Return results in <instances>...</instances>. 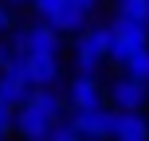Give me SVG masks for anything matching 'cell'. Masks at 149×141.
Masks as SVG:
<instances>
[{
    "label": "cell",
    "instance_id": "30bf717a",
    "mask_svg": "<svg viewBox=\"0 0 149 141\" xmlns=\"http://www.w3.org/2000/svg\"><path fill=\"white\" fill-rule=\"evenodd\" d=\"M86 16H90L86 8H79L74 0H63V4L47 16V24L59 28V31H82V28H86Z\"/></svg>",
    "mask_w": 149,
    "mask_h": 141
},
{
    "label": "cell",
    "instance_id": "4fadbf2b",
    "mask_svg": "<svg viewBox=\"0 0 149 141\" xmlns=\"http://www.w3.org/2000/svg\"><path fill=\"white\" fill-rule=\"evenodd\" d=\"M47 137H55V141H79L82 133H79V122H74L71 114H67V122H55V126H51V133H47Z\"/></svg>",
    "mask_w": 149,
    "mask_h": 141
},
{
    "label": "cell",
    "instance_id": "3957f363",
    "mask_svg": "<svg viewBox=\"0 0 149 141\" xmlns=\"http://www.w3.org/2000/svg\"><path fill=\"white\" fill-rule=\"evenodd\" d=\"M59 35H63V31L43 20V24H31V28L16 31L12 47H16V51H59Z\"/></svg>",
    "mask_w": 149,
    "mask_h": 141
},
{
    "label": "cell",
    "instance_id": "ba28073f",
    "mask_svg": "<svg viewBox=\"0 0 149 141\" xmlns=\"http://www.w3.org/2000/svg\"><path fill=\"white\" fill-rule=\"evenodd\" d=\"M24 55H28V71L36 86L59 82V51H24Z\"/></svg>",
    "mask_w": 149,
    "mask_h": 141
},
{
    "label": "cell",
    "instance_id": "7a4b0ae2",
    "mask_svg": "<svg viewBox=\"0 0 149 141\" xmlns=\"http://www.w3.org/2000/svg\"><path fill=\"white\" fill-rule=\"evenodd\" d=\"M102 59H110V28H82L74 43V71L98 74Z\"/></svg>",
    "mask_w": 149,
    "mask_h": 141
},
{
    "label": "cell",
    "instance_id": "6da1fadb",
    "mask_svg": "<svg viewBox=\"0 0 149 141\" xmlns=\"http://www.w3.org/2000/svg\"><path fill=\"white\" fill-rule=\"evenodd\" d=\"M141 47H149V24L134 20V16H114V24H110V63L122 67Z\"/></svg>",
    "mask_w": 149,
    "mask_h": 141
},
{
    "label": "cell",
    "instance_id": "9a60e30c",
    "mask_svg": "<svg viewBox=\"0 0 149 141\" xmlns=\"http://www.w3.org/2000/svg\"><path fill=\"white\" fill-rule=\"evenodd\" d=\"M8 28H12V16H8V8L0 4V31H8Z\"/></svg>",
    "mask_w": 149,
    "mask_h": 141
},
{
    "label": "cell",
    "instance_id": "8992f818",
    "mask_svg": "<svg viewBox=\"0 0 149 141\" xmlns=\"http://www.w3.org/2000/svg\"><path fill=\"white\" fill-rule=\"evenodd\" d=\"M145 94H149V82L134 78V74H122L110 82V106H118V110H141Z\"/></svg>",
    "mask_w": 149,
    "mask_h": 141
},
{
    "label": "cell",
    "instance_id": "e0dca14e",
    "mask_svg": "<svg viewBox=\"0 0 149 141\" xmlns=\"http://www.w3.org/2000/svg\"><path fill=\"white\" fill-rule=\"evenodd\" d=\"M8 4H31V0H8Z\"/></svg>",
    "mask_w": 149,
    "mask_h": 141
},
{
    "label": "cell",
    "instance_id": "5b68a950",
    "mask_svg": "<svg viewBox=\"0 0 149 141\" xmlns=\"http://www.w3.org/2000/svg\"><path fill=\"white\" fill-rule=\"evenodd\" d=\"M51 126H55L51 114H47L43 106H36V102L24 98V106L16 110V133H20V137H47Z\"/></svg>",
    "mask_w": 149,
    "mask_h": 141
},
{
    "label": "cell",
    "instance_id": "2e32d148",
    "mask_svg": "<svg viewBox=\"0 0 149 141\" xmlns=\"http://www.w3.org/2000/svg\"><path fill=\"white\" fill-rule=\"evenodd\" d=\"M74 4H79V8H86V12H94V8H98V0H74Z\"/></svg>",
    "mask_w": 149,
    "mask_h": 141
},
{
    "label": "cell",
    "instance_id": "277c9868",
    "mask_svg": "<svg viewBox=\"0 0 149 141\" xmlns=\"http://www.w3.org/2000/svg\"><path fill=\"white\" fill-rule=\"evenodd\" d=\"M71 118L79 122L82 137H114V118H118V106H98V110H71Z\"/></svg>",
    "mask_w": 149,
    "mask_h": 141
},
{
    "label": "cell",
    "instance_id": "7c38bea8",
    "mask_svg": "<svg viewBox=\"0 0 149 141\" xmlns=\"http://www.w3.org/2000/svg\"><path fill=\"white\" fill-rule=\"evenodd\" d=\"M126 74H134V78H141V82H149V47H141V51H134L126 63Z\"/></svg>",
    "mask_w": 149,
    "mask_h": 141
},
{
    "label": "cell",
    "instance_id": "52a82bcc",
    "mask_svg": "<svg viewBox=\"0 0 149 141\" xmlns=\"http://www.w3.org/2000/svg\"><path fill=\"white\" fill-rule=\"evenodd\" d=\"M71 110H98L102 106V86L98 74H74L71 78V94H67Z\"/></svg>",
    "mask_w": 149,
    "mask_h": 141
},
{
    "label": "cell",
    "instance_id": "8fae6325",
    "mask_svg": "<svg viewBox=\"0 0 149 141\" xmlns=\"http://www.w3.org/2000/svg\"><path fill=\"white\" fill-rule=\"evenodd\" d=\"M28 94H31V82L28 78H20V74H12V71H0V102H8V106L20 110Z\"/></svg>",
    "mask_w": 149,
    "mask_h": 141
},
{
    "label": "cell",
    "instance_id": "9c48e42d",
    "mask_svg": "<svg viewBox=\"0 0 149 141\" xmlns=\"http://www.w3.org/2000/svg\"><path fill=\"white\" fill-rule=\"evenodd\" d=\"M114 137L118 141H145L149 137V122L137 110H118V118H114Z\"/></svg>",
    "mask_w": 149,
    "mask_h": 141
},
{
    "label": "cell",
    "instance_id": "5bb4252c",
    "mask_svg": "<svg viewBox=\"0 0 149 141\" xmlns=\"http://www.w3.org/2000/svg\"><path fill=\"white\" fill-rule=\"evenodd\" d=\"M118 16H134L149 24V0H118Z\"/></svg>",
    "mask_w": 149,
    "mask_h": 141
}]
</instances>
